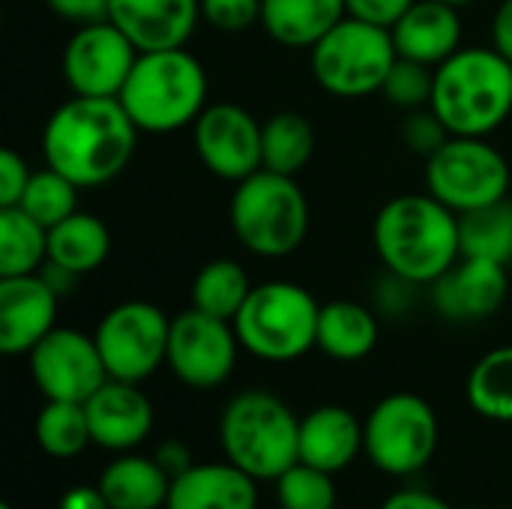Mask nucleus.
<instances>
[{
  "label": "nucleus",
  "instance_id": "c756f323",
  "mask_svg": "<svg viewBox=\"0 0 512 509\" xmlns=\"http://www.w3.org/2000/svg\"><path fill=\"white\" fill-rule=\"evenodd\" d=\"M468 405L498 423H512V345L483 354L465 384Z\"/></svg>",
  "mask_w": 512,
  "mask_h": 509
},
{
  "label": "nucleus",
  "instance_id": "cd10ccee",
  "mask_svg": "<svg viewBox=\"0 0 512 509\" xmlns=\"http://www.w3.org/2000/svg\"><path fill=\"white\" fill-rule=\"evenodd\" d=\"M48 264V228L21 207H0V279L30 276Z\"/></svg>",
  "mask_w": 512,
  "mask_h": 509
},
{
  "label": "nucleus",
  "instance_id": "393cba45",
  "mask_svg": "<svg viewBox=\"0 0 512 509\" xmlns=\"http://www.w3.org/2000/svg\"><path fill=\"white\" fill-rule=\"evenodd\" d=\"M378 318L369 306L354 300H333L318 315V345L330 360L357 363L378 345Z\"/></svg>",
  "mask_w": 512,
  "mask_h": 509
},
{
  "label": "nucleus",
  "instance_id": "9d476101",
  "mask_svg": "<svg viewBox=\"0 0 512 509\" xmlns=\"http://www.w3.org/2000/svg\"><path fill=\"white\" fill-rule=\"evenodd\" d=\"M510 162L486 138L453 135L435 156L426 159V192L453 213H468L510 192Z\"/></svg>",
  "mask_w": 512,
  "mask_h": 509
},
{
  "label": "nucleus",
  "instance_id": "6ab92c4d",
  "mask_svg": "<svg viewBox=\"0 0 512 509\" xmlns=\"http://www.w3.org/2000/svg\"><path fill=\"white\" fill-rule=\"evenodd\" d=\"M108 21L117 24L138 51L186 48L201 21V0H111Z\"/></svg>",
  "mask_w": 512,
  "mask_h": 509
},
{
  "label": "nucleus",
  "instance_id": "5701e85b",
  "mask_svg": "<svg viewBox=\"0 0 512 509\" xmlns=\"http://www.w3.org/2000/svg\"><path fill=\"white\" fill-rule=\"evenodd\" d=\"M345 15V0H264L261 27L285 48H312Z\"/></svg>",
  "mask_w": 512,
  "mask_h": 509
},
{
  "label": "nucleus",
  "instance_id": "f8f14e48",
  "mask_svg": "<svg viewBox=\"0 0 512 509\" xmlns=\"http://www.w3.org/2000/svg\"><path fill=\"white\" fill-rule=\"evenodd\" d=\"M240 348L234 321L213 318L195 306L171 318L168 369L192 390L222 387L237 366Z\"/></svg>",
  "mask_w": 512,
  "mask_h": 509
},
{
  "label": "nucleus",
  "instance_id": "f3484780",
  "mask_svg": "<svg viewBox=\"0 0 512 509\" xmlns=\"http://www.w3.org/2000/svg\"><path fill=\"white\" fill-rule=\"evenodd\" d=\"M60 294L42 273L0 279V351L30 354L57 327Z\"/></svg>",
  "mask_w": 512,
  "mask_h": 509
},
{
  "label": "nucleus",
  "instance_id": "e433bc0d",
  "mask_svg": "<svg viewBox=\"0 0 512 509\" xmlns=\"http://www.w3.org/2000/svg\"><path fill=\"white\" fill-rule=\"evenodd\" d=\"M450 129L441 123V117L432 108H420V111H408L405 123H402V141L411 153L429 159L435 156L447 141H450Z\"/></svg>",
  "mask_w": 512,
  "mask_h": 509
},
{
  "label": "nucleus",
  "instance_id": "6e6552de",
  "mask_svg": "<svg viewBox=\"0 0 512 509\" xmlns=\"http://www.w3.org/2000/svg\"><path fill=\"white\" fill-rule=\"evenodd\" d=\"M396 57L399 54L387 27H375L351 15H345L318 45L309 48L315 81L339 99L381 93Z\"/></svg>",
  "mask_w": 512,
  "mask_h": 509
},
{
  "label": "nucleus",
  "instance_id": "a18cd8bd",
  "mask_svg": "<svg viewBox=\"0 0 512 509\" xmlns=\"http://www.w3.org/2000/svg\"><path fill=\"white\" fill-rule=\"evenodd\" d=\"M444 3H453L456 9H462V6H471L474 0H444Z\"/></svg>",
  "mask_w": 512,
  "mask_h": 509
},
{
  "label": "nucleus",
  "instance_id": "f257e3e1",
  "mask_svg": "<svg viewBox=\"0 0 512 509\" xmlns=\"http://www.w3.org/2000/svg\"><path fill=\"white\" fill-rule=\"evenodd\" d=\"M138 135L120 99L72 96L45 120L42 156L78 189H99L126 171Z\"/></svg>",
  "mask_w": 512,
  "mask_h": 509
},
{
  "label": "nucleus",
  "instance_id": "aec40b11",
  "mask_svg": "<svg viewBox=\"0 0 512 509\" xmlns=\"http://www.w3.org/2000/svg\"><path fill=\"white\" fill-rule=\"evenodd\" d=\"M393 45L399 57L441 66L462 48V15L444 0H417L393 27Z\"/></svg>",
  "mask_w": 512,
  "mask_h": 509
},
{
  "label": "nucleus",
  "instance_id": "2eb2a0df",
  "mask_svg": "<svg viewBox=\"0 0 512 509\" xmlns=\"http://www.w3.org/2000/svg\"><path fill=\"white\" fill-rule=\"evenodd\" d=\"M261 126L246 108L234 102H213L192 123L195 153L201 165L228 183H240L264 168Z\"/></svg>",
  "mask_w": 512,
  "mask_h": 509
},
{
  "label": "nucleus",
  "instance_id": "c9c22d12",
  "mask_svg": "<svg viewBox=\"0 0 512 509\" xmlns=\"http://www.w3.org/2000/svg\"><path fill=\"white\" fill-rule=\"evenodd\" d=\"M264 0H201V21L219 33H246L261 24Z\"/></svg>",
  "mask_w": 512,
  "mask_h": 509
},
{
  "label": "nucleus",
  "instance_id": "bb28decb",
  "mask_svg": "<svg viewBox=\"0 0 512 509\" xmlns=\"http://www.w3.org/2000/svg\"><path fill=\"white\" fill-rule=\"evenodd\" d=\"M315 156V129L297 111H279L261 126V159L267 171L297 177Z\"/></svg>",
  "mask_w": 512,
  "mask_h": 509
},
{
  "label": "nucleus",
  "instance_id": "c85d7f7f",
  "mask_svg": "<svg viewBox=\"0 0 512 509\" xmlns=\"http://www.w3.org/2000/svg\"><path fill=\"white\" fill-rule=\"evenodd\" d=\"M252 288L255 285L249 282L246 270L234 258H213L192 279L189 297L195 309L222 321H234L246 297L252 294Z\"/></svg>",
  "mask_w": 512,
  "mask_h": 509
},
{
  "label": "nucleus",
  "instance_id": "58836bf2",
  "mask_svg": "<svg viewBox=\"0 0 512 509\" xmlns=\"http://www.w3.org/2000/svg\"><path fill=\"white\" fill-rule=\"evenodd\" d=\"M417 0H345V9L351 18L369 21L375 27H393Z\"/></svg>",
  "mask_w": 512,
  "mask_h": 509
},
{
  "label": "nucleus",
  "instance_id": "a19ab883",
  "mask_svg": "<svg viewBox=\"0 0 512 509\" xmlns=\"http://www.w3.org/2000/svg\"><path fill=\"white\" fill-rule=\"evenodd\" d=\"M159 465H162V471L174 480V477H180L183 471H189L195 462H192V453H189V447L183 444V441H165L159 450H156V456H153Z\"/></svg>",
  "mask_w": 512,
  "mask_h": 509
},
{
  "label": "nucleus",
  "instance_id": "1a4fd4ad",
  "mask_svg": "<svg viewBox=\"0 0 512 509\" xmlns=\"http://www.w3.org/2000/svg\"><path fill=\"white\" fill-rule=\"evenodd\" d=\"M363 450L393 477L423 471L438 450V414L417 393L384 396L363 423Z\"/></svg>",
  "mask_w": 512,
  "mask_h": 509
},
{
  "label": "nucleus",
  "instance_id": "a878e982",
  "mask_svg": "<svg viewBox=\"0 0 512 509\" xmlns=\"http://www.w3.org/2000/svg\"><path fill=\"white\" fill-rule=\"evenodd\" d=\"M99 492L111 509H159L168 501L171 477L156 459L120 453V459L102 471Z\"/></svg>",
  "mask_w": 512,
  "mask_h": 509
},
{
  "label": "nucleus",
  "instance_id": "f03ea898",
  "mask_svg": "<svg viewBox=\"0 0 512 509\" xmlns=\"http://www.w3.org/2000/svg\"><path fill=\"white\" fill-rule=\"evenodd\" d=\"M372 243L387 273L417 288L432 285L462 258L459 213L429 192L396 195L378 210Z\"/></svg>",
  "mask_w": 512,
  "mask_h": 509
},
{
  "label": "nucleus",
  "instance_id": "412c9836",
  "mask_svg": "<svg viewBox=\"0 0 512 509\" xmlns=\"http://www.w3.org/2000/svg\"><path fill=\"white\" fill-rule=\"evenodd\" d=\"M255 477L225 462H195L189 471L171 480L165 509H255Z\"/></svg>",
  "mask_w": 512,
  "mask_h": 509
},
{
  "label": "nucleus",
  "instance_id": "4c0bfd02",
  "mask_svg": "<svg viewBox=\"0 0 512 509\" xmlns=\"http://www.w3.org/2000/svg\"><path fill=\"white\" fill-rule=\"evenodd\" d=\"M33 171L27 165V159L21 153H15L12 147L0 150V207H15L30 183Z\"/></svg>",
  "mask_w": 512,
  "mask_h": 509
},
{
  "label": "nucleus",
  "instance_id": "2f4dec72",
  "mask_svg": "<svg viewBox=\"0 0 512 509\" xmlns=\"http://www.w3.org/2000/svg\"><path fill=\"white\" fill-rule=\"evenodd\" d=\"M36 444L51 459H75L90 444V423L81 402H51L45 399L42 411L36 414Z\"/></svg>",
  "mask_w": 512,
  "mask_h": 509
},
{
  "label": "nucleus",
  "instance_id": "473e14b6",
  "mask_svg": "<svg viewBox=\"0 0 512 509\" xmlns=\"http://www.w3.org/2000/svg\"><path fill=\"white\" fill-rule=\"evenodd\" d=\"M15 207L30 213L45 228H54L57 222H63L66 216H72L78 210V186L69 177H63L60 171L45 165L42 171H33V177Z\"/></svg>",
  "mask_w": 512,
  "mask_h": 509
},
{
  "label": "nucleus",
  "instance_id": "37998d69",
  "mask_svg": "<svg viewBox=\"0 0 512 509\" xmlns=\"http://www.w3.org/2000/svg\"><path fill=\"white\" fill-rule=\"evenodd\" d=\"M381 509H453V507H450L444 498L432 495V492L408 489V492H396L393 498H387Z\"/></svg>",
  "mask_w": 512,
  "mask_h": 509
},
{
  "label": "nucleus",
  "instance_id": "c03bdc74",
  "mask_svg": "<svg viewBox=\"0 0 512 509\" xmlns=\"http://www.w3.org/2000/svg\"><path fill=\"white\" fill-rule=\"evenodd\" d=\"M57 509H111V504L105 501V495L99 492V486H72Z\"/></svg>",
  "mask_w": 512,
  "mask_h": 509
},
{
  "label": "nucleus",
  "instance_id": "7c9ffc66",
  "mask_svg": "<svg viewBox=\"0 0 512 509\" xmlns=\"http://www.w3.org/2000/svg\"><path fill=\"white\" fill-rule=\"evenodd\" d=\"M459 243L465 258L512 261V204L495 201L468 213H459Z\"/></svg>",
  "mask_w": 512,
  "mask_h": 509
},
{
  "label": "nucleus",
  "instance_id": "0eeeda50",
  "mask_svg": "<svg viewBox=\"0 0 512 509\" xmlns=\"http://www.w3.org/2000/svg\"><path fill=\"white\" fill-rule=\"evenodd\" d=\"M321 303L297 282L273 279L252 288L234 318L243 351L267 363H291L318 345Z\"/></svg>",
  "mask_w": 512,
  "mask_h": 509
},
{
  "label": "nucleus",
  "instance_id": "423d86ee",
  "mask_svg": "<svg viewBox=\"0 0 512 509\" xmlns=\"http://www.w3.org/2000/svg\"><path fill=\"white\" fill-rule=\"evenodd\" d=\"M228 219L234 237L258 258H288L309 234V201L294 177L255 171L234 183Z\"/></svg>",
  "mask_w": 512,
  "mask_h": 509
},
{
  "label": "nucleus",
  "instance_id": "79ce46f5",
  "mask_svg": "<svg viewBox=\"0 0 512 509\" xmlns=\"http://www.w3.org/2000/svg\"><path fill=\"white\" fill-rule=\"evenodd\" d=\"M492 48L512 63V0H504L492 15Z\"/></svg>",
  "mask_w": 512,
  "mask_h": 509
},
{
  "label": "nucleus",
  "instance_id": "20e7f679",
  "mask_svg": "<svg viewBox=\"0 0 512 509\" xmlns=\"http://www.w3.org/2000/svg\"><path fill=\"white\" fill-rule=\"evenodd\" d=\"M117 99L138 132H180L207 108V72L186 48L141 51Z\"/></svg>",
  "mask_w": 512,
  "mask_h": 509
},
{
  "label": "nucleus",
  "instance_id": "49530a36",
  "mask_svg": "<svg viewBox=\"0 0 512 509\" xmlns=\"http://www.w3.org/2000/svg\"><path fill=\"white\" fill-rule=\"evenodd\" d=\"M0 509H15L12 504H0Z\"/></svg>",
  "mask_w": 512,
  "mask_h": 509
},
{
  "label": "nucleus",
  "instance_id": "4be33fe9",
  "mask_svg": "<svg viewBox=\"0 0 512 509\" xmlns=\"http://www.w3.org/2000/svg\"><path fill=\"white\" fill-rule=\"evenodd\" d=\"M363 450V423L342 405H321L300 420V462L339 474Z\"/></svg>",
  "mask_w": 512,
  "mask_h": 509
},
{
  "label": "nucleus",
  "instance_id": "dca6fc26",
  "mask_svg": "<svg viewBox=\"0 0 512 509\" xmlns=\"http://www.w3.org/2000/svg\"><path fill=\"white\" fill-rule=\"evenodd\" d=\"M510 294L507 267L486 258H459L432 282V303L441 318L456 324L486 321L501 312Z\"/></svg>",
  "mask_w": 512,
  "mask_h": 509
},
{
  "label": "nucleus",
  "instance_id": "39448f33",
  "mask_svg": "<svg viewBox=\"0 0 512 509\" xmlns=\"http://www.w3.org/2000/svg\"><path fill=\"white\" fill-rule=\"evenodd\" d=\"M219 441L225 459L258 483H276L300 462V420L267 390H243L225 405Z\"/></svg>",
  "mask_w": 512,
  "mask_h": 509
},
{
  "label": "nucleus",
  "instance_id": "4468645a",
  "mask_svg": "<svg viewBox=\"0 0 512 509\" xmlns=\"http://www.w3.org/2000/svg\"><path fill=\"white\" fill-rule=\"evenodd\" d=\"M30 375L51 402H87L105 381L108 369L93 336L54 327L30 354Z\"/></svg>",
  "mask_w": 512,
  "mask_h": 509
},
{
  "label": "nucleus",
  "instance_id": "a211bd4d",
  "mask_svg": "<svg viewBox=\"0 0 512 509\" xmlns=\"http://www.w3.org/2000/svg\"><path fill=\"white\" fill-rule=\"evenodd\" d=\"M87 423L93 444L111 453H129L141 447L153 432V405L138 384L108 378L87 402Z\"/></svg>",
  "mask_w": 512,
  "mask_h": 509
},
{
  "label": "nucleus",
  "instance_id": "ddd939ff",
  "mask_svg": "<svg viewBox=\"0 0 512 509\" xmlns=\"http://www.w3.org/2000/svg\"><path fill=\"white\" fill-rule=\"evenodd\" d=\"M135 42L111 21L78 27L60 57V72L72 96L117 99L135 60Z\"/></svg>",
  "mask_w": 512,
  "mask_h": 509
},
{
  "label": "nucleus",
  "instance_id": "f704fd0d",
  "mask_svg": "<svg viewBox=\"0 0 512 509\" xmlns=\"http://www.w3.org/2000/svg\"><path fill=\"white\" fill-rule=\"evenodd\" d=\"M432 90H435V66L396 57L381 93L390 105L402 111H420L432 105Z\"/></svg>",
  "mask_w": 512,
  "mask_h": 509
},
{
  "label": "nucleus",
  "instance_id": "7ed1b4c3",
  "mask_svg": "<svg viewBox=\"0 0 512 509\" xmlns=\"http://www.w3.org/2000/svg\"><path fill=\"white\" fill-rule=\"evenodd\" d=\"M450 135L489 138L512 114V63L489 48H459L435 66L429 105Z\"/></svg>",
  "mask_w": 512,
  "mask_h": 509
},
{
  "label": "nucleus",
  "instance_id": "72a5a7b5",
  "mask_svg": "<svg viewBox=\"0 0 512 509\" xmlns=\"http://www.w3.org/2000/svg\"><path fill=\"white\" fill-rule=\"evenodd\" d=\"M333 474L297 462L276 480V501L282 509H336Z\"/></svg>",
  "mask_w": 512,
  "mask_h": 509
},
{
  "label": "nucleus",
  "instance_id": "b1692460",
  "mask_svg": "<svg viewBox=\"0 0 512 509\" xmlns=\"http://www.w3.org/2000/svg\"><path fill=\"white\" fill-rule=\"evenodd\" d=\"M111 255L108 225L84 210H75L54 228H48V264L63 267L72 276H87L99 270Z\"/></svg>",
  "mask_w": 512,
  "mask_h": 509
},
{
  "label": "nucleus",
  "instance_id": "9b49d317",
  "mask_svg": "<svg viewBox=\"0 0 512 509\" xmlns=\"http://www.w3.org/2000/svg\"><path fill=\"white\" fill-rule=\"evenodd\" d=\"M171 318L147 300H126L108 309L93 333L108 378L141 384L168 363Z\"/></svg>",
  "mask_w": 512,
  "mask_h": 509
},
{
  "label": "nucleus",
  "instance_id": "ea45409f",
  "mask_svg": "<svg viewBox=\"0 0 512 509\" xmlns=\"http://www.w3.org/2000/svg\"><path fill=\"white\" fill-rule=\"evenodd\" d=\"M45 3L54 15L78 27L108 21V12H111V0H45Z\"/></svg>",
  "mask_w": 512,
  "mask_h": 509
}]
</instances>
